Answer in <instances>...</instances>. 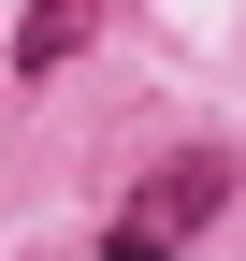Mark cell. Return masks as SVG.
<instances>
[{"instance_id": "6da1fadb", "label": "cell", "mask_w": 246, "mask_h": 261, "mask_svg": "<svg viewBox=\"0 0 246 261\" xmlns=\"http://www.w3.org/2000/svg\"><path fill=\"white\" fill-rule=\"evenodd\" d=\"M218 203H232V145H174L160 174L116 203V261H160V247H189Z\"/></svg>"}, {"instance_id": "7a4b0ae2", "label": "cell", "mask_w": 246, "mask_h": 261, "mask_svg": "<svg viewBox=\"0 0 246 261\" xmlns=\"http://www.w3.org/2000/svg\"><path fill=\"white\" fill-rule=\"evenodd\" d=\"M87 29H102V0H29V15H15V73H58V58H87Z\"/></svg>"}]
</instances>
